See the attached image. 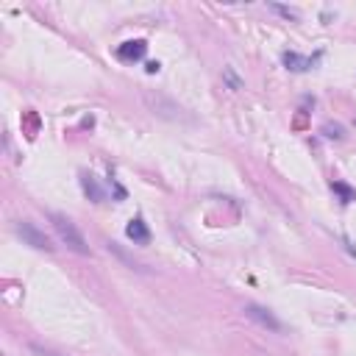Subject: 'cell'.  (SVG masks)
<instances>
[{
  "label": "cell",
  "mask_w": 356,
  "mask_h": 356,
  "mask_svg": "<svg viewBox=\"0 0 356 356\" xmlns=\"http://www.w3.org/2000/svg\"><path fill=\"white\" fill-rule=\"evenodd\" d=\"M323 136L326 139H345V128L339 123H326L323 125Z\"/></svg>",
  "instance_id": "8fae6325"
},
{
  "label": "cell",
  "mask_w": 356,
  "mask_h": 356,
  "mask_svg": "<svg viewBox=\"0 0 356 356\" xmlns=\"http://www.w3.org/2000/svg\"><path fill=\"white\" fill-rule=\"evenodd\" d=\"M81 189H84V195H87L92 203H103V200H106L103 187H101V184L95 181V176H90V173L81 176Z\"/></svg>",
  "instance_id": "52a82bcc"
},
{
  "label": "cell",
  "mask_w": 356,
  "mask_h": 356,
  "mask_svg": "<svg viewBox=\"0 0 356 356\" xmlns=\"http://www.w3.org/2000/svg\"><path fill=\"white\" fill-rule=\"evenodd\" d=\"M270 12L281 14L284 20H293V23H298V20H301V14H298L295 9H290V6H278V3H270Z\"/></svg>",
  "instance_id": "30bf717a"
},
{
  "label": "cell",
  "mask_w": 356,
  "mask_h": 356,
  "mask_svg": "<svg viewBox=\"0 0 356 356\" xmlns=\"http://www.w3.org/2000/svg\"><path fill=\"white\" fill-rule=\"evenodd\" d=\"M48 220L53 226V231L59 234V240L73 251V253H81V256H90V245L84 240V234L78 231V226L70 220L67 215H61V211H48Z\"/></svg>",
  "instance_id": "6da1fadb"
},
{
  "label": "cell",
  "mask_w": 356,
  "mask_h": 356,
  "mask_svg": "<svg viewBox=\"0 0 356 356\" xmlns=\"http://www.w3.org/2000/svg\"><path fill=\"white\" fill-rule=\"evenodd\" d=\"M17 234L23 237L25 245H31V248H36V251H45V253L53 251L50 237H48L42 229H36L34 223H28V220H20V223H17Z\"/></svg>",
  "instance_id": "3957f363"
},
{
  "label": "cell",
  "mask_w": 356,
  "mask_h": 356,
  "mask_svg": "<svg viewBox=\"0 0 356 356\" xmlns=\"http://www.w3.org/2000/svg\"><path fill=\"white\" fill-rule=\"evenodd\" d=\"M342 242H345V245H348V251H350V253H353V256H356V245H353V242H350V240H342Z\"/></svg>",
  "instance_id": "5bb4252c"
},
{
  "label": "cell",
  "mask_w": 356,
  "mask_h": 356,
  "mask_svg": "<svg viewBox=\"0 0 356 356\" xmlns=\"http://www.w3.org/2000/svg\"><path fill=\"white\" fill-rule=\"evenodd\" d=\"M245 317L248 320H253L256 326H262V328H267V331H273V334H284V323L270 312V309H264V306H259V304H245Z\"/></svg>",
  "instance_id": "7a4b0ae2"
},
{
  "label": "cell",
  "mask_w": 356,
  "mask_h": 356,
  "mask_svg": "<svg viewBox=\"0 0 356 356\" xmlns=\"http://www.w3.org/2000/svg\"><path fill=\"white\" fill-rule=\"evenodd\" d=\"M125 234H128V240H131L134 245H148V242H151V229H148V223L142 220V218L128 220Z\"/></svg>",
  "instance_id": "277c9868"
},
{
  "label": "cell",
  "mask_w": 356,
  "mask_h": 356,
  "mask_svg": "<svg viewBox=\"0 0 356 356\" xmlns=\"http://www.w3.org/2000/svg\"><path fill=\"white\" fill-rule=\"evenodd\" d=\"M31 350H34L36 356H59V353H53V350H45V348H39V345H31Z\"/></svg>",
  "instance_id": "7c38bea8"
},
{
  "label": "cell",
  "mask_w": 356,
  "mask_h": 356,
  "mask_svg": "<svg viewBox=\"0 0 356 356\" xmlns=\"http://www.w3.org/2000/svg\"><path fill=\"white\" fill-rule=\"evenodd\" d=\"M331 189L342 198V203H353V200H356V189H350V187H348V184H342V181H334V184H331Z\"/></svg>",
  "instance_id": "ba28073f"
},
{
  "label": "cell",
  "mask_w": 356,
  "mask_h": 356,
  "mask_svg": "<svg viewBox=\"0 0 356 356\" xmlns=\"http://www.w3.org/2000/svg\"><path fill=\"white\" fill-rule=\"evenodd\" d=\"M281 61H284V67H287V70H293V73H306V70L315 67L317 56L309 59V56H301V53H295V50H287V53L281 56Z\"/></svg>",
  "instance_id": "5b68a950"
},
{
  "label": "cell",
  "mask_w": 356,
  "mask_h": 356,
  "mask_svg": "<svg viewBox=\"0 0 356 356\" xmlns=\"http://www.w3.org/2000/svg\"><path fill=\"white\" fill-rule=\"evenodd\" d=\"M223 81H226V84H229V87H231L234 92L245 87V81H242V78H240V76L234 73V67H226V70H223Z\"/></svg>",
  "instance_id": "9c48e42d"
},
{
  "label": "cell",
  "mask_w": 356,
  "mask_h": 356,
  "mask_svg": "<svg viewBox=\"0 0 356 356\" xmlns=\"http://www.w3.org/2000/svg\"><path fill=\"white\" fill-rule=\"evenodd\" d=\"M145 50H148L145 39H134V42H123V45L117 48V59H120V61H139L142 56H145Z\"/></svg>",
  "instance_id": "8992f818"
},
{
  "label": "cell",
  "mask_w": 356,
  "mask_h": 356,
  "mask_svg": "<svg viewBox=\"0 0 356 356\" xmlns=\"http://www.w3.org/2000/svg\"><path fill=\"white\" fill-rule=\"evenodd\" d=\"M145 70L154 76V73H159V70H162V64H159V61H148V64H145Z\"/></svg>",
  "instance_id": "4fadbf2b"
}]
</instances>
